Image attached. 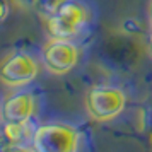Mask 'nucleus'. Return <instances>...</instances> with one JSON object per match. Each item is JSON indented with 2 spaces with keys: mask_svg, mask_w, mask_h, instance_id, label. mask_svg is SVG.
<instances>
[{
  "mask_svg": "<svg viewBox=\"0 0 152 152\" xmlns=\"http://www.w3.org/2000/svg\"><path fill=\"white\" fill-rule=\"evenodd\" d=\"M126 97L123 91L111 86H94L86 92L84 104L94 121H110L125 108Z\"/></svg>",
  "mask_w": 152,
  "mask_h": 152,
  "instance_id": "obj_1",
  "label": "nucleus"
},
{
  "mask_svg": "<svg viewBox=\"0 0 152 152\" xmlns=\"http://www.w3.org/2000/svg\"><path fill=\"white\" fill-rule=\"evenodd\" d=\"M79 145L75 128L62 123H46L33 133V149L39 152H74Z\"/></svg>",
  "mask_w": 152,
  "mask_h": 152,
  "instance_id": "obj_2",
  "label": "nucleus"
},
{
  "mask_svg": "<svg viewBox=\"0 0 152 152\" xmlns=\"http://www.w3.org/2000/svg\"><path fill=\"white\" fill-rule=\"evenodd\" d=\"M87 21V10L75 0H67L55 14L46 19V29L50 38L70 39L79 33Z\"/></svg>",
  "mask_w": 152,
  "mask_h": 152,
  "instance_id": "obj_3",
  "label": "nucleus"
},
{
  "mask_svg": "<svg viewBox=\"0 0 152 152\" xmlns=\"http://www.w3.org/2000/svg\"><path fill=\"white\" fill-rule=\"evenodd\" d=\"M39 65L28 53H12L0 62V82L7 87H24L34 80Z\"/></svg>",
  "mask_w": 152,
  "mask_h": 152,
  "instance_id": "obj_4",
  "label": "nucleus"
},
{
  "mask_svg": "<svg viewBox=\"0 0 152 152\" xmlns=\"http://www.w3.org/2000/svg\"><path fill=\"white\" fill-rule=\"evenodd\" d=\"M43 65L53 75H65L75 69L79 62V48L69 39L50 38L43 46Z\"/></svg>",
  "mask_w": 152,
  "mask_h": 152,
  "instance_id": "obj_5",
  "label": "nucleus"
},
{
  "mask_svg": "<svg viewBox=\"0 0 152 152\" xmlns=\"http://www.w3.org/2000/svg\"><path fill=\"white\" fill-rule=\"evenodd\" d=\"M36 101L31 92H15L2 103L0 108V120L2 123H14V125H24L29 123V120L34 113Z\"/></svg>",
  "mask_w": 152,
  "mask_h": 152,
  "instance_id": "obj_6",
  "label": "nucleus"
},
{
  "mask_svg": "<svg viewBox=\"0 0 152 152\" xmlns=\"http://www.w3.org/2000/svg\"><path fill=\"white\" fill-rule=\"evenodd\" d=\"M65 2H67V0H36L34 10L46 21L48 17H51L58 9L62 7Z\"/></svg>",
  "mask_w": 152,
  "mask_h": 152,
  "instance_id": "obj_7",
  "label": "nucleus"
},
{
  "mask_svg": "<svg viewBox=\"0 0 152 152\" xmlns=\"http://www.w3.org/2000/svg\"><path fill=\"white\" fill-rule=\"evenodd\" d=\"M9 15V4L7 0H0V22H4Z\"/></svg>",
  "mask_w": 152,
  "mask_h": 152,
  "instance_id": "obj_8",
  "label": "nucleus"
},
{
  "mask_svg": "<svg viewBox=\"0 0 152 152\" xmlns=\"http://www.w3.org/2000/svg\"><path fill=\"white\" fill-rule=\"evenodd\" d=\"M17 5H21V7H26V9H29V7H34V4H36V0H14Z\"/></svg>",
  "mask_w": 152,
  "mask_h": 152,
  "instance_id": "obj_9",
  "label": "nucleus"
},
{
  "mask_svg": "<svg viewBox=\"0 0 152 152\" xmlns=\"http://www.w3.org/2000/svg\"><path fill=\"white\" fill-rule=\"evenodd\" d=\"M151 21H152V4H151Z\"/></svg>",
  "mask_w": 152,
  "mask_h": 152,
  "instance_id": "obj_10",
  "label": "nucleus"
},
{
  "mask_svg": "<svg viewBox=\"0 0 152 152\" xmlns=\"http://www.w3.org/2000/svg\"><path fill=\"white\" fill-rule=\"evenodd\" d=\"M151 48H152V34H151Z\"/></svg>",
  "mask_w": 152,
  "mask_h": 152,
  "instance_id": "obj_11",
  "label": "nucleus"
}]
</instances>
